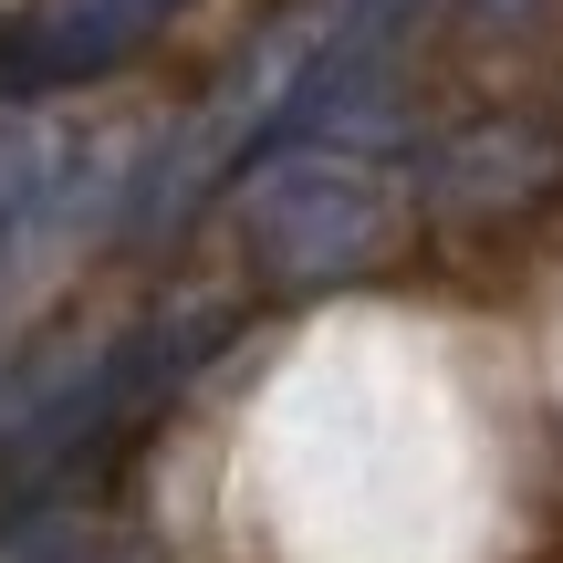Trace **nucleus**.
<instances>
[{
	"instance_id": "obj_1",
	"label": "nucleus",
	"mask_w": 563,
	"mask_h": 563,
	"mask_svg": "<svg viewBox=\"0 0 563 563\" xmlns=\"http://www.w3.org/2000/svg\"><path fill=\"white\" fill-rule=\"evenodd\" d=\"M251 251L272 282H334L386 251V188L355 157L313 146V157H272L262 199H251Z\"/></svg>"
},
{
	"instance_id": "obj_2",
	"label": "nucleus",
	"mask_w": 563,
	"mask_h": 563,
	"mask_svg": "<svg viewBox=\"0 0 563 563\" xmlns=\"http://www.w3.org/2000/svg\"><path fill=\"white\" fill-rule=\"evenodd\" d=\"M167 21H178V0H42V11H21L0 32V104H42V95H74V84H104Z\"/></svg>"
}]
</instances>
